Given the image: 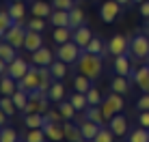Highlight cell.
I'll list each match as a JSON object with an SVG mask.
<instances>
[{
	"mask_svg": "<svg viewBox=\"0 0 149 142\" xmlns=\"http://www.w3.org/2000/svg\"><path fill=\"white\" fill-rule=\"evenodd\" d=\"M76 67H78V73H84V75H89L91 80H97L102 75V69H104V58L82 50V56H80L78 63H76Z\"/></svg>",
	"mask_w": 149,
	"mask_h": 142,
	"instance_id": "1",
	"label": "cell"
},
{
	"mask_svg": "<svg viewBox=\"0 0 149 142\" xmlns=\"http://www.w3.org/2000/svg\"><path fill=\"white\" fill-rule=\"evenodd\" d=\"M26 32H28V26L24 24V19H19V22H15L11 28L7 30L4 34H0L2 37V41L15 45V48H24V41H26Z\"/></svg>",
	"mask_w": 149,
	"mask_h": 142,
	"instance_id": "2",
	"label": "cell"
},
{
	"mask_svg": "<svg viewBox=\"0 0 149 142\" xmlns=\"http://www.w3.org/2000/svg\"><path fill=\"white\" fill-rule=\"evenodd\" d=\"M130 56L147 60L149 58V34L138 32L134 37H130Z\"/></svg>",
	"mask_w": 149,
	"mask_h": 142,
	"instance_id": "3",
	"label": "cell"
},
{
	"mask_svg": "<svg viewBox=\"0 0 149 142\" xmlns=\"http://www.w3.org/2000/svg\"><path fill=\"white\" fill-rule=\"evenodd\" d=\"M80 56H82V48L76 41H67V43L58 45V50H56V58L67 65H76L80 60Z\"/></svg>",
	"mask_w": 149,
	"mask_h": 142,
	"instance_id": "4",
	"label": "cell"
},
{
	"mask_svg": "<svg viewBox=\"0 0 149 142\" xmlns=\"http://www.w3.org/2000/svg\"><path fill=\"white\" fill-rule=\"evenodd\" d=\"M17 86H19L22 90H26L28 95L33 93V90H39V86H41V75H39V67H37V65H30L28 73L24 75L22 80H17Z\"/></svg>",
	"mask_w": 149,
	"mask_h": 142,
	"instance_id": "5",
	"label": "cell"
},
{
	"mask_svg": "<svg viewBox=\"0 0 149 142\" xmlns=\"http://www.w3.org/2000/svg\"><path fill=\"white\" fill-rule=\"evenodd\" d=\"M108 54L110 56H121V54H130V37L125 34H115L108 39Z\"/></svg>",
	"mask_w": 149,
	"mask_h": 142,
	"instance_id": "6",
	"label": "cell"
},
{
	"mask_svg": "<svg viewBox=\"0 0 149 142\" xmlns=\"http://www.w3.org/2000/svg\"><path fill=\"white\" fill-rule=\"evenodd\" d=\"M121 9H123V7L117 2V0H106V2L100 7V17H102V22H104V24H112V22L121 15Z\"/></svg>",
	"mask_w": 149,
	"mask_h": 142,
	"instance_id": "7",
	"label": "cell"
},
{
	"mask_svg": "<svg viewBox=\"0 0 149 142\" xmlns=\"http://www.w3.org/2000/svg\"><path fill=\"white\" fill-rule=\"evenodd\" d=\"M108 127L115 131L117 138H123V136L130 134V123H127V116L123 114V112H119V114L112 116V119L108 121Z\"/></svg>",
	"mask_w": 149,
	"mask_h": 142,
	"instance_id": "8",
	"label": "cell"
},
{
	"mask_svg": "<svg viewBox=\"0 0 149 142\" xmlns=\"http://www.w3.org/2000/svg\"><path fill=\"white\" fill-rule=\"evenodd\" d=\"M130 78L143 93H149V65H145V67H141V69H132Z\"/></svg>",
	"mask_w": 149,
	"mask_h": 142,
	"instance_id": "9",
	"label": "cell"
},
{
	"mask_svg": "<svg viewBox=\"0 0 149 142\" xmlns=\"http://www.w3.org/2000/svg\"><path fill=\"white\" fill-rule=\"evenodd\" d=\"M56 60V54L50 52V48H39L37 52H33V65H37V67H50Z\"/></svg>",
	"mask_w": 149,
	"mask_h": 142,
	"instance_id": "10",
	"label": "cell"
},
{
	"mask_svg": "<svg viewBox=\"0 0 149 142\" xmlns=\"http://www.w3.org/2000/svg\"><path fill=\"white\" fill-rule=\"evenodd\" d=\"M28 69H30V65L26 63L24 58H15L13 63H9V69H7V73L11 75V78H15V80H22L24 75L28 73Z\"/></svg>",
	"mask_w": 149,
	"mask_h": 142,
	"instance_id": "11",
	"label": "cell"
},
{
	"mask_svg": "<svg viewBox=\"0 0 149 142\" xmlns=\"http://www.w3.org/2000/svg\"><path fill=\"white\" fill-rule=\"evenodd\" d=\"M43 131H45V136H48L50 142H61V140H65V127H63L61 123H50V121H45Z\"/></svg>",
	"mask_w": 149,
	"mask_h": 142,
	"instance_id": "12",
	"label": "cell"
},
{
	"mask_svg": "<svg viewBox=\"0 0 149 142\" xmlns=\"http://www.w3.org/2000/svg\"><path fill=\"white\" fill-rule=\"evenodd\" d=\"M63 127H65V138L67 142H84V136H82V129L78 123L74 121H63Z\"/></svg>",
	"mask_w": 149,
	"mask_h": 142,
	"instance_id": "13",
	"label": "cell"
},
{
	"mask_svg": "<svg viewBox=\"0 0 149 142\" xmlns=\"http://www.w3.org/2000/svg\"><path fill=\"white\" fill-rule=\"evenodd\" d=\"M130 88H132V82H130L127 75H115V78L110 80V90L112 93H119V95L125 97V95L130 93Z\"/></svg>",
	"mask_w": 149,
	"mask_h": 142,
	"instance_id": "14",
	"label": "cell"
},
{
	"mask_svg": "<svg viewBox=\"0 0 149 142\" xmlns=\"http://www.w3.org/2000/svg\"><path fill=\"white\" fill-rule=\"evenodd\" d=\"M39 48H43V37H41V32L37 30H28L26 32V41H24V50L26 52H37Z\"/></svg>",
	"mask_w": 149,
	"mask_h": 142,
	"instance_id": "15",
	"label": "cell"
},
{
	"mask_svg": "<svg viewBox=\"0 0 149 142\" xmlns=\"http://www.w3.org/2000/svg\"><path fill=\"white\" fill-rule=\"evenodd\" d=\"M112 67H115V73H117V75H127V78L132 75V69H134V67H132V63H130V58H127V54L115 56Z\"/></svg>",
	"mask_w": 149,
	"mask_h": 142,
	"instance_id": "16",
	"label": "cell"
},
{
	"mask_svg": "<svg viewBox=\"0 0 149 142\" xmlns=\"http://www.w3.org/2000/svg\"><path fill=\"white\" fill-rule=\"evenodd\" d=\"M84 50H86V52H91V54H95V56H102V58H104L106 54H108V41H104L102 37H93Z\"/></svg>",
	"mask_w": 149,
	"mask_h": 142,
	"instance_id": "17",
	"label": "cell"
},
{
	"mask_svg": "<svg viewBox=\"0 0 149 142\" xmlns=\"http://www.w3.org/2000/svg\"><path fill=\"white\" fill-rule=\"evenodd\" d=\"M93 37H95V34H93V30H91L89 26H84V24H82L80 28H76V30H74V39H71V41H76L82 50H84Z\"/></svg>",
	"mask_w": 149,
	"mask_h": 142,
	"instance_id": "18",
	"label": "cell"
},
{
	"mask_svg": "<svg viewBox=\"0 0 149 142\" xmlns=\"http://www.w3.org/2000/svg\"><path fill=\"white\" fill-rule=\"evenodd\" d=\"M2 7L9 11V15H11L15 22H19V19L26 17V7H24V2H13V0H7Z\"/></svg>",
	"mask_w": 149,
	"mask_h": 142,
	"instance_id": "19",
	"label": "cell"
},
{
	"mask_svg": "<svg viewBox=\"0 0 149 142\" xmlns=\"http://www.w3.org/2000/svg\"><path fill=\"white\" fill-rule=\"evenodd\" d=\"M65 95H67V90H65V84L61 82V80H54L52 86H50V90H48V97L52 103H61V101L65 99Z\"/></svg>",
	"mask_w": 149,
	"mask_h": 142,
	"instance_id": "20",
	"label": "cell"
},
{
	"mask_svg": "<svg viewBox=\"0 0 149 142\" xmlns=\"http://www.w3.org/2000/svg\"><path fill=\"white\" fill-rule=\"evenodd\" d=\"M17 80L15 78H11L9 73H4L2 78H0V93L2 95H9V97H13L15 93H17Z\"/></svg>",
	"mask_w": 149,
	"mask_h": 142,
	"instance_id": "21",
	"label": "cell"
},
{
	"mask_svg": "<svg viewBox=\"0 0 149 142\" xmlns=\"http://www.w3.org/2000/svg\"><path fill=\"white\" fill-rule=\"evenodd\" d=\"M52 39H54L56 45L67 43V41H71V39H74V28H69V26H58V28H54Z\"/></svg>",
	"mask_w": 149,
	"mask_h": 142,
	"instance_id": "22",
	"label": "cell"
},
{
	"mask_svg": "<svg viewBox=\"0 0 149 142\" xmlns=\"http://www.w3.org/2000/svg\"><path fill=\"white\" fill-rule=\"evenodd\" d=\"M52 11H54V7L48 4V2H43V0H35L33 7H30V13L37 15V17H50Z\"/></svg>",
	"mask_w": 149,
	"mask_h": 142,
	"instance_id": "23",
	"label": "cell"
},
{
	"mask_svg": "<svg viewBox=\"0 0 149 142\" xmlns=\"http://www.w3.org/2000/svg\"><path fill=\"white\" fill-rule=\"evenodd\" d=\"M84 116L89 121H93V123H97V125H106L108 123L104 112H102V105H89V108L84 110Z\"/></svg>",
	"mask_w": 149,
	"mask_h": 142,
	"instance_id": "24",
	"label": "cell"
},
{
	"mask_svg": "<svg viewBox=\"0 0 149 142\" xmlns=\"http://www.w3.org/2000/svg\"><path fill=\"white\" fill-rule=\"evenodd\" d=\"M50 24H52L54 28H58V26H69V11L54 9L52 15H50Z\"/></svg>",
	"mask_w": 149,
	"mask_h": 142,
	"instance_id": "25",
	"label": "cell"
},
{
	"mask_svg": "<svg viewBox=\"0 0 149 142\" xmlns=\"http://www.w3.org/2000/svg\"><path fill=\"white\" fill-rule=\"evenodd\" d=\"M56 108H58V112L63 114L65 121H74L76 116H78V110L74 108V103H71L69 99H63L61 103H56Z\"/></svg>",
	"mask_w": 149,
	"mask_h": 142,
	"instance_id": "26",
	"label": "cell"
},
{
	"mask_svg": "<svg viewBox=\"0 0 149 142\" xmlns=\"http://www.w3.org/2000/svg\"><path fill=\"white\" fill-rule=\"evenodd\" d=\"M102 125H97L93 123V121H89V119H84L80 123V129H82V136H84V140H95V136H97V131H100Z\"/></svg>",
	"mask_w": 149,
	"mask_h": 142,
	"instance_id": "27",
	"label": "cell"
},
{
	"mask_svg": "<svg viewBox=\"0 0 149 142\" xmlns=\"http://www.w3.org/2000/svg\"><path fill=\"white\" fill-rule=\"evenodd\" d=\"M24 125H26L28 129H37V127H43V125H45V114H41V112L24 114Z\"/></svg>",
	"mask_w": 149,
	"mask_h": 142,
	"instance_id": "28",
	"label": "cell"
},
{
	"mask_svg": "<svg viewBox=\"0 0 149 142\" xmlns=\"http://www.w3.org/2000/svg\"><path fill=\"white\" fill-rule=\"evenodd\" d=\"M17 58V48L7 41L0 43V60H4V63H13V60Z\"/></svg>",
	"mask_w": 149,
	"mask_h": 142,
	"instance_id": "29",
	"label": "cell"
},
{
	"mask_svg": "<svg viewBox=\"0 0 149 142\" xmlns=\"http://www.w3.org/2000/svg\"><path fill=\"white\" fill-rule=\"evenodd\" d=\"M71 103H74V108L78 110V112H84L86 108H89V99H86V95L84 93H78V90H74V93L67 97Z\"/></svg>",
	"mask_w": 149,
	"mask_h": 142,
	"instance_id": "30",
	"label": "cell"
},
{
	"mask_svg": "<svg viewBox=\"0 0 149 142\" xmlns=\"http://www.w3.org/2000/svg\"><path fill=\"white\" fill-rule=\"evenodd\" d=\"M91 82H93V80H91L89 75H84V73L76 75V78H74V90H78V93H84V95H86V93L91 90V86H93Z\"/></svg>",
	"mask_w": 149,
	"mask_h": 142,
	"instance_id": "31",
	"label": "cell"
},
{
	"mask_svg": "<svg viewBox=\"0 0 149 142\" xmlns=\"http://www.w3.org/2000/svg\"><path fill=\"white\" fill-rule=\"evenodd\" d=\"M125 138H127V142H149V129L138 125V127H134Z\"/></svg>",
	"mask_w": 149,
	"mask_h": 142,
	"instance_id": "32",
	"label": "cell"
},
{
	"mask_svg": "<svg viewBox=\"0 0 149 142\" xmlns=\"http://www.w3.org/2000/svg\"><path fill=\"white\" fill-rule=\"evenodd\" d=\"M84 22H86L84 11H82L80 7H74V9L69 11V28H74V30H76V28H80Z\"/></svg>",
	"mask_w": 149,
	"mask_h": 142,
	"instance_id": "33",
	"label": "cell"
},
{
	"mask_svg": "<svg viewBox=\"0 0 149 142\" xmlns=\"http://www.w3.org/2000/svg\"><path fill=\"white\" fill-rule=\"evenodd\" d=\"M67 67H69L67 63H63V60H58V58H56L54 63L50 65V71H52V78H54V80H63L65 75H67Z\"/></svg>",
	"mask_w": 149,
	"mask_h": 142,
	"instance_id": "34",
	"label": "cell"
},
{
	"mask_svg": "<svg viewBox=\"0 0 149 142\" xmlns=\"http://www.w3.org/2000/svg\"><path fill=\"white\" fill-rule=\"evenodd\" d=\"M0 110H2L4 114H9V116L19 112L17 105H15V101H13V97H9V95H2V99H0Z\"/></svg>",
	"mask_w": 149,
	"mask_h": 142,
	"instance_id": "35",
	"label": "cell"
},
{
	"mask_svg": "<svg viewBox=\"0 0 149 142\" xmlns=\"http://www.w3.org/2000/svg\"><path fill=\"white\" fill-rule=\"evenodd\" d=\"M24 140L26 142H48V136H45L43 127H37V129H28Z\"/></svg>",
	"mask_w": 149,
	"mask_h": 142,
	"instance_id": "36",
	"label": "cell"
},
{
	"mask_svg": "<svg viewBox=\"0 0 149 142\" xmlns=\"http://www.w3.org/2000/svg\"><path fill=\"white\" fill-rule=\"evenodd\" d=\"M106 101H108V103L112 105V108H115V112H121L123 108H125V101H123V95H119V93H110L106 95Z\"/></svg>",
	"mask_w": 149,
	"mask_h": 142,
	"instance_id": "37",
	"label": "cell"
},
{
	"mask_svg": "<svg viewBox=\"0 0 149 142\" xmlns=\"http://www.w3.org/2000/svg\"><path fill=\"white\" fill-rule=\"evenodd\" d=\"M115 131H112L108 125H102L100 131H97V136H95V142H115Z\"/></svg>",
	"mask_w": 149,
	"mask_h": 142,
	"instance_id": "38",
	"label": "cell"
},
{
	"mask_svg": "<svg viewBox=\"0 0 149 142\" xmlns=\"http://www.w3.org/2000/svg\"><path fill=\"white\" fill-rule=\"evenodd\" d=\"M13 24H15V19L11 17V15H9L7 9H2V11H0V34H4L9 28L13 26Z\"/></svg>",
	"mask_w": 149,
	"mask_h": 142,
	"instance_id": "39",
	"label": "cell"
},
{
	"mask_svg": "<svg viewBox=\"0 0 149 142\" xmlns=\"http://www.w3.org/2000/svg\"><path fill=\"white\" fill-rule=\"evenodd\" d=\"M28 99H30V95L26 93V90H22V88H17V93L13 95V101H15V105H17V110H19V112H22V110L26 108Z\"/></svg>",
	"mask_w": 149,
	"mask_h": 142,
	"instance_id": "40",
	"label": "cell"
},
{
	"mask_svg": "<svg viewBox=\"0 0 149 142\" xmlns=\"http://www.w3.org/2000/svg\"><path fill=\"white\" fill-rule=\"evenodd\" d=\"M26 26H28V30H37V32H43L48 24H45V17H37V15H33V17L28 19Z\"/></svg>",
	"mask_w": 149,
	"mask_h": 142,
	"instance_id": "41",
	"label": "cell"
},
{
	"mask_svg": "<svg viewBox=\"0 0 149 142\" xmlns=\"http://www.w3.org/2000/svg\"><path fill=\"white\" fill-rule=\"evenodd\" d=\"M86 99H89V105H102V101H104L102 90L95 88V86H91V90L86 93Z\"/></svg>",
	"mask_w": 149,
	"mask_h": 142,
	"instance_id": "42",
	"label": "cell"
},
{
	"mask_svg": "<svg viewBox=\"0 0 149 142\" xmlns=\"http://www.w3.org/2000/svg\"><path fill=\"white\" fill-rule=\"evenodd\" d=\"M17 131H15L13 127H2V131H0V142H17Z\"/></svg>",
	"mask_w": 149,
	"mask_h": 142,
	"instance_id": "43",
	"label": "cell"
},
{
	"mask_svg": "<svg viewBox=\"0 0 149 142\" xmlns=\"http://www.w3.org/2000/svg\"><path fill=\"white\" fill-rule=\"evenodd\" d=\"M54 9H63V11H71L76 7V0H52Z\"/></svg>",
	"mask_w": 149,
	"mask_h": 142,
	"instance_id": "44",
	"label": "cell"
},
{
	"mask_svg": "<svg viewBox=\"0 0 149 142\" xmlns=\"http://www.w3.org/2000/svg\"><path fill=\"white\" fill-rule=\"evenodd\" d=\"M45 121H50V123H61V121H65V119H63V114L58 112V108H56V110H48V112H45Z\"/></svg>",
	"mask_w": 149,
	"mask_h": 142,
	"instance_id": "45",
	"label": "cell"
},
{
	"mask_svg": "<svg viewBox=\"0 0 149 142\" xmlns=\"http://www.w3.org/2000/svg\"><path fill=\"white\" fill-rule=\"evenodd\" d=\"M102 112H104V116H106V121H110L115 114H119V112H115V108L106 101V97H104V101H102Z\"/></svg>",
	"mask_w": 149,
	"mask_h": 142,
	"instance_id": "46",
	"label": "cell"
},
{
	"mask_svg": "<svg viewBox=\"0 0 149 142\" xmlns=\"http://www.w3.org/2000/svg\"><path fill=\"white\" fill-rule=\"evenodd\" d=\"M136 110H149V93H143L136 101Z\"/></svg>",
	"mask_w": 149,
	"mask_h": 142,
	"instance_id": "47",
	"label": "cell"
},
{
	"mask_svg": "<svg viewBox=\"0 0 149 142\" xmlns=\"http://www.w3.org/2000/svg\"><path fill=\"white\" fill-rule=\"evenodd\" d=\"M138 125L149 129V110H141L138 112Z\"/></svg>",
	"mask_w": 149,
	"mask_h": 142,
	"instance_id": "48",
	"label": "cell"
},
{
	"mask_svg": "<svg viewBox=\"0 0 149 142\" xmlns=\"http://www.w3.org/2000/svg\"><path fill=\"white\" fill-rule=\"evenodd\" d=\"M138 11H141V15H143V17H149V0H145V2H141V4H138Z\"/></svg>",
	"mask_w": 149,
	"mask_h": 142,
	"instance_id": "49",
	"label": "cell"
},
{
	"mask_svg": "<svg viewBox=\"0 0 149 142\" xmlns=\"http://www.w3.org/2000/svg\"><path fill=\"white\" fill-rule=\"evenodd\" d=\"M0 125H2V127H7V125H9V114H4L2 110H0Z\"/></svg>",
	"mask_w": 149,
	"mask_h": 142,
	"instance_id": "50",
	"label": "cell"
},
{
	"mask_svg": "<svg viewBox=\"0 0 149 142\" xmlns=\"http://www.w3.org/2000/svg\"><path fill=\"white\" fill-rule=\"evenodd\" d=\"M117 2H119L121 7H130V4H134V2H132V0H117Z\"/></svg>",
	"mask_w": 149,
	"mask_h": 142,
	"instance_id": "51",
	"label": "cell"
},
{
	"mask_svg": "<svg viewBox=\"0 0 149 142\" xmlns=\"http://www.w3.org/2000/svg\"><path fill=\"white\" fill-rule=\"evenodd\" d=\"M145 32H147V34H149V17H147V19H145Z\"/></svg>",
	"mask_w": 149,
	"mask_h": 142,
	"instance_id": "52",
	"label": "cell"
},
{
	"mask_svg": "<svg viewBox=\"0 0 149 142\" xmlns=\"http://www.w3.org/2000/svg\"><path fill=\"white\" fill-rule=\"evenodd\" d=\"M132 2H134V4H141V2H145V0H132Z\"/></svg>",
	"mask_w": 149,
	"mask_h": 142,
	"instance_id": "53",
	"label": "cell"
},
{
	"mask_svg": "<svg viewBox=\"0 0 149 142\" xmlns=\"http://www.w3.org/2000/svg\"><path fill=\"white\" fill-rule=\"evenodd\" d=\"M13 2H28V0H13Z\"/></svg>",
	"mask_w": 149,
	"mask_h": 142,
	"instance_id": "54",
	"label": "cell"
},
{
	"mask_svg": "<svg viewBox=\"0 0 149 142\" xmlns=\"http://www.w3.org/2000/svg\"><path fill=\"white\" fill-rule=\"evenodd\" d=\"M84 142H95V140H84Z\"/></svg>",
	"mask_w": 149,
	"mask_h": 142,
	"instance_id": "55",
	"label": "cell"
},
{
	"mask_svg": "<svg viewBox=\"0 0 149 142\" xmlns=\"http://www.w3.org/2000/svg\"><path fill=\"white\" fill-rule=\"evenodd\" d=\"M17 142H26V140H17Z\"/></svg>",
	"mask_w": 149,
	"mask_h": 142,
	"instance_id": "56",
	"label": "cell"
},
{
	"mask_svg": "<svg viewBox=\"0 0 149 142\" xmlns=\"http://www.w3.org/2000/svg\"><path fill=\"white\" fill-rule=\"evenodd\" d=\"M147 65H149V58H147Z\"/></svg>",
	"mask_w": 149,
	"mask_h": 142,
	"instance_id": "57",
	"label": "cell"
}]
</instances>
